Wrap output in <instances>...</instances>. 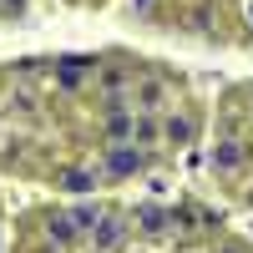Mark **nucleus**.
Instances as JSON below:
<instances>
[{"label":"nucleus","mask_w":253,"mask_h":253,"mask_svg":"<svg viewBox=\"0 0 253 253\" xmlns=\"http://www.w3.org/2000/svg\"><path fill=\"white\" fill-rule=\"evenodd\" d=\"M91 243H96L101 253L122 248V243H126V218H122V213H101V218H96V228H91Z\"/></svg>","instance_id":"obj_1"},{"label":"nucleus","mask_w":253,"mask_h":253,"mask_svg":"<svg viewBox=\"0 0 253 253\" xmlns=\"http://www.w3.org/2000/svg\"><path fill=\"white\" fill-rule=\"evenodd\" d=\"M162 107H167V81L142 76L132 86V112H162Z\"/></svg>","instance_id":"obj_2"},{"label":"nucleus","mask_w":253,"mask_h":253,"mask_svg":"<svg viewBox=\"0 0 253 253\" xmlns=\"http://www.w3.org/2000/svg\"><path fill=\"white\" fill-rule=\"evenodd\" d=\"M147 167V152H137V147H107V172L112 177H132Z\"/></svg>","instance_id":"obj_3"},{"label":"nucleus","mask_w":253,"mask_h":253,"mask_svg":"<svg viewBox=\"0 0 253 253\" xmlns=\"http://www.w3.org/2000/svg\"><path fill=\"white\" fill-rule=\"evenodd\" d=\"M248 152H253V147H248V142H238V137L218 142V152H213V172H238V167L248 162Z\"/></svg>","instance_id":"obj_4"},{"label":"nucleus","mask_w":253,"mask_h":253,"mask_svg":"<svg viewBox=\"0 0 253 253\" xmlns=\"http://www.w3.org/2000/svg\"><path fill=\"white\" fill-rule=\"evenodd\" d=\"M91 66L96 61H86V56H66V61H56V81L61 86H81V81L91 76Z\"/></svg>","instance_id":"obj_5"},{"label":"nucleus","mask_w":253,"mask_h":253,"mask_svg":"<svg viewBox=\"0 0 253 253\" xmlns=\"http://www.w3.org/2000/svg\"><path fill=\"white\" fill-rule=\"evenodd\" d=\"M76 233H81V228H76V218H71V213H51V218H46V238H51L56 248H66Z\"/></svg>","instance_id":"obj_6"},{"label":"nucleus","mask_w":253,"mask_h":253,"mask_svg":"<svg viewBox=\"0 0 253 253\" xmlns=\"http://www.w3.org/2000/svg\"><path fill=\"white\" fill-rule=\"evenodd\" d=\"M96 167H66V172H61V187H71V193H91L96 187Z\"/></svg>","instance_id":"obj_7"},{"label":"nucleus","mask_w":253,"mask_h":253,"mask_svg":"<svg viewBox=\"0 0 253 253\" xmlns=\"http://www.w3.org/2000/svg\"><path fill=\"white\" fill-rule=\"evenodd\" d=\"M162 137H167V142H177V147H187V142H193V122L172 112V117L162 122Z\"/></svg>","instance_id":"obj_8"},{"label":"nucleus","mask_w":253,"mask_h":253,"mask_svg":"<svg viewBox=\"0 0 253 253\" xmlns=\"http://www.w3.org/2000/svg\"><path fill=\"white\" fill-rule=\"evenodd\" d=\"M137 223L147 228V233H162V228L172 223V213H162V208H142V213H137Z\"/></svg>","instance_id":"obj_9"},{"label":"nucleus","mask_w":253,"mask_h":253,"mask_svg":"<svg viewBox=\"0 0 253 253\" xmlns=\"http://www.w3.org/2000/svg\"><path fill=\"white\" fill-rule=\"evenodd\" d=\"M157 132H162V126H157L152 117H142V122H137V137H132V142H157Z\"/></svg>","instance_id":"obj_10"},{"label":"nucleus","mask_w":253,"mask_h":253,"mask_svg":"<svg viewBox=\"0 0 253 253\" xmlns=\"http://www.w3.org/2000/svg\"><path fill=\"white\" fill-rule=\"evenodd\" d=\"M218 253H243V248H238V243H223V248H218Z\"/></svg>","instance_id":"obj_11"},{"label":"nucleus","mask_w":253,"mask_h":253,"mask_svg":"<svg viewBox=\"0 0 253 253\" xmlns=\"http://www.w3.org/2000/svg\"><path fill=\"white\" fill-rule=\"evenodd\" d=\"M20 5H26V0H5V10H20Z\"/></svg>","instance_id":"obj_12"},{"label":"nucleus","mask_w":253,"mask_h":253,"mask_svg":"<svg viewBox=\"0 0 253 253\" xmlns=\"http://www.w3.org/2000/svg\"><path fill=\"white\" fill-rule=\"evenodd\" d=\"M147 5H152V0H137V10H147Z\"/></svg>","instance_id":"obj_13"}]
</instances>
